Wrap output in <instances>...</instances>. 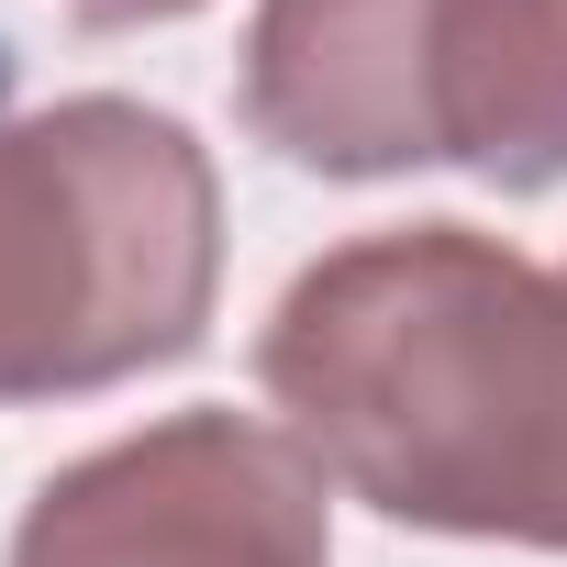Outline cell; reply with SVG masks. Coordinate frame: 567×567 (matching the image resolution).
I'll return each mask as SVG.
<instances>
[{
    "mask_svg": "<svg viewBox=\"0 0 567 567\" xmlns=\"http://www.w3.org/2000/svg\"><path fill=\"white\" fill-rule=\"evenodd\" d=\"M68 12H79L90 34H134V23H178V12H200V0H68Z\"/></svg>",
    "mask_w": 567,
    "mask_h": 567,
    "instance_id": "obj_5",
    "label": "cell"
},
{
    "mask_svg": "<svg viewBox=\"0 0 567 567\" xmlns=\"http://www.w3.org/2000/svg\"><path fill=\"white\" fill-rule=\"evenodd\" d=\"M323 489L290 423L167 412L56 467L12 523V567H334Z\"/></svg>",
    "mask_w": 567,
    "mask_h": 567,
    "instance_id": "obj_4",
    "label": "cell"
},
{
    "mask_svg": "<svg viewBox=\"0 0 567 567\" xmlns=\"http://www.w3.org/2000/svg\"><path fill=\"white\" fill-rule=\"evenodd\" d=\"M256 390L346 501L567 556V267L478 223L357 234L278 290Z\"/></svg>",
    "mask_w": 567,
    "mask_h": 567,
    "instance_id": "obj_1",
    "label": "cell"
},
{
    "mask_svg": "<svg viewBox=\"0 0 567 567\" xmlns=\"http://www.w3.org/2000/svg\"><path fill=\"white\" fill-rule=\"evenodd\" d=\"M223 290V178L156 101H0V412L178 368Z\"/></svg>",
    "mask_w": 567,
    "mask_h": 567,
    "instance_id": "obj_2",
    "label": "cell"
},
{
    "mask_svg": "<svg viewBox=\"0 0 567 567\" xmlns=\"http://www.w3.org/2000/svg\"><path fill=\"white\" fill-rule=\"evenodd\" d=\"M245 134L312 178H567V0H256Z\"/></svg>",
    "mask_w": 567,
    "mask_h": 567,
    "instance_id": "obj_3",
    "label": "cell"
}]
</instances>
